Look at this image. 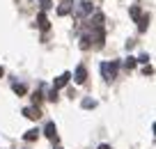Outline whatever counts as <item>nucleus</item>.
<instances>
[{
	"instance_id": "nucleus-1",
	"label": "nucleus",
	"mask_w": 156,
	"mask_h": 149,
	"mask_svg": "<svg viewBox=\"0 0 156 149\" xmlns=\"http://www.w3.org/2000/svg\"><path fill=\"white\" fill-rule=\"evenodd\" d=\"M101 73L106 80H112L117 76V62H103L101 64Z\"/></svg>"
},
{
	"instance_id": "nucleus-2",
	"label": "nucleus",
	"mask_w": 156,
	"mask_h": 149,
	"mask_svg": "<svg viewBox=\"0 0 156 149\" xmlns=\"http://www.w3.org/2000/svg\"><path fill=\"white\" fill-rule=\"evenodd\" d=\"M76 14H78V16H87V14H92V2H90V0H83V2H78Z\"/></svg>"
},
{
	"instance_id": "nucleus-3",
	"label": "nucleus",
	"mask_w": 156,
	"mask_h": 149,
	"mask_svg": "<svg viewBox=\"0 0 156 149\" xmlns=\"http://www.w3.org/2000/svg\"><path fill=\"white\" fill-rule=\"evenodd\" d=\"M73 80L78 83V85H83L85 80H87V69L80 64V67H76V71H73Z\"/></svg>"
},
{
	"instance_id": "nucleus-4",
	"label": "nucleus",
	"mask_w": 156,
	"mask_h": 149,
	"mask_svg": "<svg viewBox=\"0 0 156 149\" xmlns=\"http://www.w3.org/2000/svg\"><path fill=\"white\" fill-rule=\"evenodd\" d=\"M103 39H106V32H103V28H94V32H92V41L97 44V48H101V46H103Z\"/></svg>"
},
{
	"instance_id": "nucleus-5",
	"label": "nucleus",
	"mask_w": 156,
	"mask_h": 149,
	"mask_svg": "<svg viewBox=\"0 0 156 149\" xmlns=\"http://www.w3.org/2000/svg\"><path fill=\"white\" fill-rule=\"evenodd\" d=\"M69 80H71V73H69V71H64V73H62V76H60V78H58V80H55V83H53V90H55V92H58V90H60V87H64V85H67V83H69Z\"/></svg>"
},
{
	"instance_id": "nucleus-6",
	"label": "nucleus",
	"mask_w": 156,
	"mask_h": 149,
	"mask_svg": "<svg viewBox=\"0 0 156 149\" xmlns=\"http://www.w3.org/2000/svg\"><path fill=\"white\" fill-rule=\"evenodd\" d=\"M71 12H73V2H71V0H64L62 5L58 7V14L60 16H67V14H71Z\"/></svg>"
},
{
	"instance_id": "nucleus-7",
	"label": "nucleus",
	"mask_w": 156,
	"mask_h": 149,
	"mask_svg": "<svg viewBox=\"0 0 156 149\" xmlns=\"http://www.w3.org/2000/svg\"><path fill=\"white\" fill-rule=\"evenodd\" d=\"M23 115L28 117V119H39V117H41V110H39V108H23Z\"/></svg>"
},
{
	"instance_id": "nucleus-8",
	"label": "nucleus",
	"mask_w": 156,
	"mask_h": 149,
	"mask_svg": "<svg viewBox=\"0 0 156 149\" xmlns=\"http://www.w3.org/2000/svg\"><path fill=\"white\" fill-rule=\"evenodd\" d=\"M44 135H46V138H51V140H55V138H58V129H55V124H53V122H48V124H46Z\"/></svg>"
},
{
	"instance_id": "nucleus-9",
	"label": "nucleus",
	"mask_w": 156,
	"mask_h": 149,
	"mask_svg": "<svg viewBox=\"0 0 156 149\" xmlns=\"http://www.w3.org/2000/svg\"><path fill=\"white\" fill-rule=\"evenodd\" d=\"M37 25H39L41 30H48V28H51V23H48V19H46V14H44V12H41V14L37 16Z\"/></svg>"
},
{
	"instance_id": "nucleus-10",
	"label": "nucleus",
	"mask_w": 156,
	"mask_h": 149,
	"mask_svg": "<svg viewBox=\"0 0 156 149\" xmlns=\"http://www.w3.org/2000/svg\"><path fill=\"white\" fill-rule=\"evenodd\" d=\"M147 28H149V16L142 14V16H140V21H138V30H140V32H145Z\"/></svg>"
},
{
	"instance_id": "nucleus-11",
	"label": "nucleus",
	"mask_w": 156,
	"mask_h": 149,
	"mask_svg": "<svg viewBox=\"0 0 156 149\" xmlns=\"http://www.w3.org/2000/svg\"><path fill=\"white\" fill-rule=\"evenodd\" d=\"M37 138H39V131H37V129L25 131V135H23V140H25V142H32V140H37Z\"/></svg>"
},
{
	"instance_id": "nucleus-12",
	"label": "nucleus",
	"mask_w": 156,
	"mask_h": 149,
	"mask_svg": "<svg viewBox=\"0 0 156 149\" xmlns=\"http://www.w3.org/2000/svg\"><path fill=\"white\" fill-rule=\"evenodd\" d=\"M92 28H103V14L101 12H97V14L92 16Z\"/></svg>"
},
{
	"instance_id": "nucleus-13",
	"label": "nucleus",
	"mask_w": 156,
	"mask_h": 149,
	"mask_svg": "<svg viewBox=\"0 0 156 149\" xmlns=\"http://www.w3.org/2000/svg\"><path fill=\"white\" fill-rule=\"evenodd\" d=\"M129 14H131V19L138 23V21H140V16H142V12H140V7H138V5H133L131 9H129Z\"/></svg>"
},
{
	"instance_id": "nucleus-14",
	"label": "nucleus",
	"mask_w": 156,
	"mask_h": 149,
	"mask_svg": "<svg viewBox=\"0 0 156 149\" xmlns=\"http://www.w3.org/2000/svg\"><path fill=\"white\" fill-rule=\"evenodd\" d=\"M12 90H14L19 96H23L25 92H28V87H25V85H19V83H14V85H12Z\"/></svg>"
},
{
	"instance_id": "nucleus-15",
	"label": "nucleus",
	"mask_w": 156,
	"mask_h": 149,
	"mask_svg": "<svg viewBox=\"0 0 156 149\" xmlns=\"http://www.w3.org/2000/svg\"><path fill=\"white\" fill-rule=\"evenodd\" d=\"M80 106L90 110V108H94V106H97V101H94V99H83V103H80Z\"/></svg>"
},
{
	"instance_id": "nucleus-16",
	"label": "nucleus",
	"mask_w": 156,
	"mask_h": 149,
	"mask_svg": "<svg viewBox=\"0 0 156 149\" xmlns=\"http://www.w3.org/2000/svg\"><path fill=\"white\" fill-rule=\"evenodd\" d=\"M39 5H41V9H51V7H53V0H39Z\"/></svg>"
},
{
	"instance_id": "nucleus-17",
	"label": "nucleus",
	"mask_w": 156,
	"mask_h": 149,
	"mask_svg": "<svg viewBox=\"0 0 156 149\" xmlns=\"http://www.w3.org/2000/svg\"><path fill=\"white\" fill-rule=\"evenodd\" d=\"M80 48H83V51H87V48H90V37H87V34L80 39Z\"/></svg>"
},
{
	"instance_id": "nucleus-18",
	"label": "nucleus",
	"mask_w": 156,
	"mask_h": 149,
	"mask_svg": "<svg viewBox=\"0 0 156 149\" xmlns=\"http://www.w3.org/2000/svg\"><path fill=\"white\" fill-rule=\"evenodd\" d=\"M136 67V58H126V69H133Z\"/></svg>"
},
{
	"instance_id": "nucleus-19",
	"label": "nucleus",
	"mask_w": 156,
	"mask_h": 149,
	"mask_svg": "<svg viewBox=\"0 0 156 149\" xmlns=\"http://www.w3.org/2000/svg\"><path fill=\"white\" fill-rule=\"evenodd\" d=\"M136 62H142V64H147V62H149V55H147V53H145V55H140V58H138Z\"/></svg>"
},
{
	"instance_id": "nucleus-20",
	"label": "nucleus",
	"mask_w": 156,
	"mask_h": 149,
	"mask_svg": "<svg viewBox=\"0 0 156 149\" xmlns=\"http://www.w3.org/2000/svg\"><path fill=\"white\" fill-rule=\"evenodd\" d=\"M48 99H51V101H55V99H58V92H55V90H51V94H48Z\"/></svg>"
},
{
	"instance_id": "nucleus-21",
	"label": "nucleus",
	"mask_w": 156,
	"mask_h": 149,
	"mask_svg": "<svg viewBox=\"0 0 156 149\" xmlns=\"http://www.w3.org/2000/svg\"><path fill=\"white\" fill-rule=\"evenodd\" d=\"M99 149H110V147H108V144H99Z\"/></svg>"
},
{
	"instance_id": "nucleus-22",
	"label": "nucleus",
	"mask_w": 156,
	"mask_h": 149,
	"mask_svg": "<svg viewBox=\"0 0 156 149\" xmlns=\"http://www.w3.org/2000/svg\"><path fill=\"white\" fill-rule=\"evenodd\" d=\"M2 76H5V69H2V67H0V78H2Z\"/></svg>"
},
{
	"instance_id": "nucleus-23",
	"label": "nucleus",
	"mask_w": 156,
	"mask_h": 149,
	"mask_svg": "<svg viewBox=\"0 0 156 149\" xmlns=\"http://www.w3.org/2000/svg\"><path fill=\"white\" fill-rule=\"evenodd\" d=\"M55 149H62V147H55Z\"/></svg>"
}]
</instances>
